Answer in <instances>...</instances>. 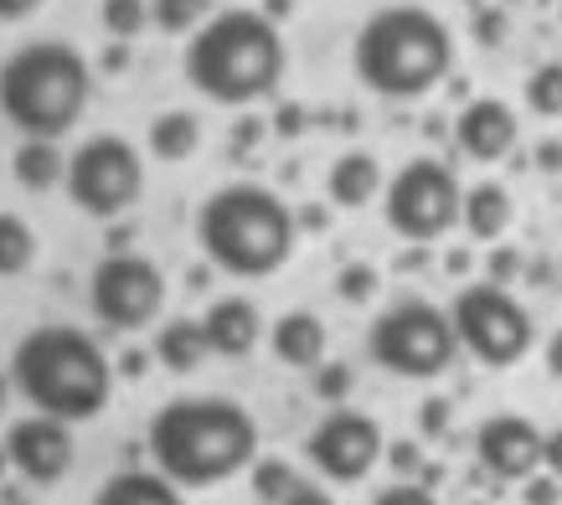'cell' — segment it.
<instances>
[{"mask_svg": "<svg viewBox=\"0 0 562 505\" xmlns=\"http://www.w3.org/2000/svg\"><path fill=\"white\" fill-rule=\"evenodd\" d=\"M120 377H145V351H124L120 356Z\"/></svg>", "mask_w": 562, "mask_h": 505, "instance_id": "cell-43", "label": "cell"}, {"mask_svg": "<svg viewBox=\"0 0 562 505\" xmlns=\"http://www.w3.org/2000/svg\"><path fill=\"white\" fill-rule=\"evenodd\" d=\"M537 166L562 170V139H542V145H537Z\"/></svg>", "mask_w": 562, "mask_h": 505, "instance_id": "cell-39", "label": "cell"}, {"mask_svg": "<svg viewBox=\"0 0 562 505\" xmlns=\"http://www.w3.org/2000/svg\"><path fill=\"white\" fill-rule=\"evenodd\" d=\"M206 325V346L212 356H248L263 340V315H258L254 300L243 294H227V300H212V310L202 315Z\"/></svg>", "mask_w": 562, "mask_h": 505, "instance_id": "cell-16", "label": "cell"}, {"mask_svg": "<svg viewBox=\"0 0 562 505\" xmlns=\"http://www.w3.org/2000/svg\"><path fill=\"white\" fill-rule=\"evenodd\" d=\"M88 310L109 330H145L166 310V273L139 252H109L88 279Z\"/></svg>", "mask_w": 562, "mask_h": 505, "instance_id": "cell-11", "label": "cell"}, {"mask_svg": "<svg viewBox=\"0 0 562 505\" xmlns=\"http://www.w3.org/2000/svg\"><path fill=\"white\" fill-rule=\"evenodd\" d=\"M454 145H460L470 160H501V155L516 150V114L501 99L464 103L460 124H454Z\"/></svg>", "mask_w": 562, "mask_h": 505, "instance_id": "cell-15", "label": "cell"}, {"mask_svg": "<svg viewBox=\"0 0 562 505\" xmlns=\"http://www.w3.org/2000/svg\"><path fill=\"white\" fill-rule=\"evenodd\" d=\"M542 464H547V474H558V480H562V428H552V434H547Z\"/></svg>", "mask_w": 562, "mask_h": 505, "instance_id": "cell-36", "label": "cell"}, {"mask_svg": "<svg viewBox=\"0 0 562 505\" xmlns=\"http://www.w3.org/2000/svg\"><path fill=\"white\" fill-rule=\"evenodd\" d=\"M387 454H392V464H397V470H413V464H418V449H413V444H392Z\"/></svg>", "mask_w": 562, "mask_h": 505, "instance_id": "cell-42", "label": "cell"}, {"mask_svg": "<svg viewBox=\"0 0 562 505\" xmlns=\"http://www.w3.org/2000/svg\"><path fill=\"white\" fill-rule=\"evenodd\" d=\"M325 191H330V202L346 206V212L367 206L376 191H382V166H376V155L346 150L341 160L330 166V176H325Z\"/></svg>", "mask_w": 562, "mask_h": 505, "instance_id": "cell-19", "label": "cell"}, {"mask_svg": "<svg viewBox=\"0 0 562 505\" xmlns=\"http://www.w3.org/2000/svg\"><path fill=\"white\" fill-rule=\"evenodd\" d=\"M93 78L72 42H26L0 63V119L26 139H63L83 119Z\"/></svg>", "mask_w": 562, "mask_h": 505, "instance_id": "cell-6", "label": "cell"}, {"mask_svg": "<svg viewBox=\"0 0 562 505\" xmlns=\"http://www.w3.org/2000/svg\"><path fill=\"white\" fill-rule=\"evenodd\" d=\"M516 269H521V258H516L512 248H495V252H491V279H495V284L516 279Z\"/></svg>", "mask_w": 562, "mask_h": 505, "instance_id": "cell-35", "label": "cell"}, {"mask_svg": "<svg viewBox=\"0 0 562 505\" xmlns=\"http://www.w3.org/2000/svg\"><path fill=\"white\" fill-rule=\"evenodd\" d=\"M336 294H341L346 304H361L376 294V269L372 263H351V269L336 273Z\"/></svg>", "mask_w": 562, "mask_h": 505, "instance_id": "cell-29", "label": "cell"}, {"mask_svg": "<svg viewBox=\"0 0 562 505\" xmlns=\"http://www.w3.org/2000/svg\"><path fill=\"white\" fill-rule=\"evenodd\" d=\"M93 505H187V495L160 470H120L99 485Z\"/></svg>", "mask_w": 562, "mask_h": 505, "instance_id": "cell-18", "label": "cell"}, {"mask_svg": "<svg viewBox=\"0 0 562 505\" xmlns=\"http://www.w3.org/2000/svg\"><path fill=\"white\" fill-rule=\"evenodd\" d=\"M145 21H150L145 0H103V32H109V36L135 42V36L145 32Z\"/></svg>", "mask_w": 562, "mask_h": 505, "instance_id": "cell-28", "label": "cell"}, {"mask_svg": "<svg viewBox=\"0 0 562 505\" xmlns=\"http://www.w3.org/2000/svg\"><path fill=\"white\" fill-rule=\"evenodd\" d=\"M325 340H330V330H325L321 315H310V310H290V315H279L269 330V346L273 356L284 361V367L294 371H315L325 361Z\"/></svg>", "mask_w": 562, "mask_h": 505, "instance_id": "cell-17", "label": "cell"}, {"mask_svg": "<svg viewBox=\"0 0 562 505\" xmlns=\"http://www.w3.org/2000/svg\"><path fill=\"white\" fill-rule=\"evenodd\" d=\"M449 321H454V336L480 367H516L521 356L531 351V315L527 304L506 294V284H470L454 294L449 304Z\"/></svg>", "mask_w": 562, "mask_h": 505, "instance_id": "cell-8", "label": "cell"}, {"mask_svg": "<svg viewBox=\"0 0 562 505\" xmlns=\"http://www.w3.org/2000/svg\"><path fill=\"white\" fill-rule=\"evenodd\" d=\"M11 170H16V181L26 186V191H47V186L68 181V160L57 155L52 139H26L16 150V160H11Z\"/></svg>", "mask_w": 562, "mask_h": 505, "instance_id": "cell-23", "label": "cell"}, {"mask_svg": "<svg viewBox=\"0 0 562 505\" xmlns=\"http://www.w3.org/2000/svg\"><path fill=\"white\" fill-rule=\"evenodd\" d=\"M443 413H449V403H424V434H443Z\"/></svg>", "mask_w": 562, "mask_h": 505, "instance_id": "cell-40", "label": "cell"}, {"mask_svg": "<svg viewBox=\"0 0 562 505\" xmlns=\"http://www.w3.org/2000/svg\"><path fill=\"white\" fill-rule=\"evenodd\" d=\"M367 351L392 377L424 382V377L449 371V361L460 351V336H454L449 310H439V304H428V300H397L372 321Z\"/></svg>", "mask_w": 562, "mask_h": 505, "instance_id": "cell-7", "label": "cell"}, {"mask_svg": "<svg viewBox=\"0 0 562 505\" xmlns=\"http://www.w3.org/2000/svg\"><path fill=\"white\" fill-rule=\"evenodd\" d=\"M206 11H212V0H155V26L160 32H171V36H187V32H196L206 21Z\"/></svg>", "mask_w": 562, "mask_h": 505, "instance_id": "cell-25", "label": "cell"}, {"mask_svg": "<svg viewBox=\"0 0 562 505\" xmlns=\"http://www.w3.org/2000/svg\"><path fill=\"white\" fill-rule=\"evenodd\" d=\"M542 356H547V371H552V377H562V325L547 336V351Z\"/></svg>", "mask_w": 562, "mask_h": 505, "instance_id": "cell-41", "label": "cell"}, {"mask_svg": "<svg viewBox=\"0 0 562 505\" xmlns=\"http://www.w3.org/2000/svg\"><path fill=\"white\" fill-rule=\"evenodd\" d=\"M5 459L21 480L32 485H57L72 470V423L52 418V413H32L5 428Z\"/></svg>", "mask_w": 562, "mask_h": 505, "instance_id": "cell-13", "label": "cell"}, {"mask_svg": "<svg viewBox=\"0 0 562 505\" xmlns=\"http://www.w3.org/2000/svg\"><path fill=\"white\" fill-rule=\"evenodd\" d=\"M206 356H212V346H206V325L202 321L176 315V321H166L160 330H155V361H160L166 371H176V377L196 371Z\"/></svg>", "mask_w": 562, "mask_h": 505, "instance_id": "cell-20", "label": "cell"}, {"mask_svg": "<svg viewBox=\"0 0 562 505\" xmlns=\"http://www.w3.org/2000/svg\"><path fill=\"white\" fill-rule=\"evenodd\" d=\"M357 83L372 88L376 99L413 103L434 93L454 68V36L424 5H382L361 21L351 42Z\"/></svg>", "mask_w": 562, "mask_h": 505, "instance_id": "cell-3", "label": "cell"}, {"mask_svg": "<svg viewBox=\"0 0 562 505\" xmlns=\"http://www.w3.org/2000/svg\"><path fill=\"white\" fill-rule=\"evenodd\" d=\"M506 32H512V16L501 11V5H485L475 16V42L480 47H501L506 42Z\"/></svg>", "mask_w": 562, "mask_h": 505, "instance_id": "cell-31", "label": "cell"}, {"mask_svg": "<svg viewBox=\"0 0 562 505\" xmlns=\"http://www.w3.org/2000/svg\"><path fill=\"white\" fill-rule=\"evenodd\" d=\"M464 212V191L454 181V170L443 160H408L387 181V197H382V217L397 237L408 243H434L443 237Z\"/></svg>", "mask_w": 562, "mask_h": 505, "instance_id": "cell-9", "label": "cell"}, {"mask_svg": "<svg viewBox=\"0 0 562 505\" xmlns=\"http://www.w3.org/2000/svg\"><path fill=\"white\" fill-rule=\"evenodd\" d=\"M47 0H0V21H26L32 11H42Z\"/></svg>", "mask_w": 562, "mask_h": 505, "instance_id": "cell-38", "label": "cell"}, {"mask_svg": "<svg viewBox=\"0 0 562 505\" xmlns=\"http://www.w3.org/2000/svg\"><path fill=\"white\" fill-rule=\"evenodd\" d=\"M527 103L531 114L558 119L562 114V63H542V68L527 78Z\"/></svg>", "mask_w": 562, "mask_h": 505, "instance_id": "cell-26", "label": "cell"}, {"mask_svg": "<svg viewBox=\"0 0 562 505\" xmlns=\"http://www.w3.org/2000/svg\"><path fill=\"white\" fill-rule=\"evenodd\" d=\"M273 130H279V135H300V130H305V109L284 103V109H279V119H273Z\"/></svg>", "mask_w": 562, "mask_h": 505, "instance_id": "cell-37", "label": "cell"}, {"mask_svg": "<svg viewBox=\"0 0 562 505\" xmlns=\"http://www.w3.org/2000/svg\"><path fill=\"white\" fill-rule=\"evenodd\" d=\"M196 248L212 269L233 279H269L294 252V212L269 186L233 181L212 191L196 212Z\"/></svg>", "mask_w": 562, "mask_h": 505, "instance_id": "cell-5", "label": "cell"}, {"mask_svg": "<svg viewBox=\"0 0 562 505\" xmlns=\"http://www.w3.org/2000/svg\"><path fill=\"white\" fill-rule=\"evenodd\" d=\"M516 206H512V191L495 181H480L464 191V212L460 222L470 227V237H480V243H491V237H501L506 227H512Z\"/></svg>", "mask_w": 562, "mask_h": 505, "instance_id": "cell-21", "label": "cell"}, {"mask_svg": "<svg viewBox=\"0 0 562 505\" xmlns=\"http://www.w3.org/2000/svg\"><path fill=\"white\" fill-rule=\"evenodd\" d=\"M11 388L63 423H93L114 397V367L78 325H36L11 351Z\"/></svg>", "mask_w": 562, "mask_h": 505, "instance_id": "cell-2", "label": "cell"}, {"mask_svg": "<svg viewBox=\"0 0 562 505\" xmlns=\"http://www.w3.org/2000/svg\"><path fill=\"white\" fill-rule=\"evenodd\" d=\"M305 454L310 464L336 480V485H357L376 470V459L387 454V438L376 428V418L357 413V407H330L305 438Z\"/></svg>", "mask_w": 562, "mask_h": 505, "instance_id": "cell-12", "label": "cell"}, {"mask_svg": "<svg viewBox=\"0 0 562 505\" xmlns=\"http://www.w3.org/2000/svg\"><path fill=\"white\" fill-rule=\"evenodd\" d=\"M145 191V166L139 150L120 135H93L83 139L68 160V197L88 217H120L139 202Z\"/></svg>", "mask_w": 562, "mask_h": 505, "instance_id": "cell-10", "label": "cell"}, {"mask_svg": "<svg viewBox=\"0 0 562 505\" xmlns=\"http://www.w3.org/2000/svg\"><path fill=\"white\" fill-rule=\"evenodd\" d=\"M150 459L181 490H206L258 459V423L233 397H176L150 418Z\"/></svg>", "mask_w": 562, "mask_h": 505, "instance_id": "cell-1", "label": "cell"}, {"mask_svg": "<svg viewBox=\"0 0 562 505\" xmlns=\"http://www.w3.org/2000/svg\"><path fill=\"white\" fill-rule=\"evenodd\" d=\"M558 474H552V480H537V474H531L527 480V505H558Z\"/></svg>", "mask_w": 562, "mask_h": 505, "instance_id": "cell-34", "label": "cell"}, {"mask_svg": "<svg viewBox=\"0 0 562 505\" xmlns=\"http://www.w3.org/2000/svg\"><path fill=\"white\" fill-rule=\"evenodd\" d=\"M542 444L547 438L537 434L531 418H521V413H495V418L480 423L475 454H480V464H485V474H495V480H521V485H527L531 474L542 470Z\"/></svg>", "mask_w": 562, "mask_h": 505, "instance_id": "cell-14", "label": "cell"}, {"mask_svg": "<svg viewBox=\"0 0 562 505\" xmlns=\"http://www.w3.org/2000/svg\"><path fill=\"white\" fill-rule=\"evenodd\" d=\"M315 392H321L325 403H341L346 392H351V367H341V361H321V367H315Z\"/></svg>", "mask_w": 562, "mask_h": 505, "instance_id": "cell-30", "label": "cell"}, {"mask_svg": "<svg viewBox=\"0 0 562 505\" xmlns=\"http://www.w3.org/2000/svg\"><path fill=\"white\" fill-rule=\"evenodd\" d=\"M187 83L222 109L269 99L284 78V36L263 11H217L187 42Z\"/></svg>", "mask_w": 562, "mask_h": 505, "instance_id": "cell-4", "label": "cell"}, {"mask_svg": "<svg viewBox=\"0 0 562 505\" xmlns=\"http://www.w3.org/2000/svg\"><path fill=\"white\" fill-rule=\"evenodd\" d=\"M372 505H439V501H434L424 485H392V490H382Z\"/></svg>", "mask_w": 562, "mask_h": 505, "instance_id": "cell-32", "label": "cell"}, {"mask_svg": "<svg viewBox=\"0 0 562 505\" xmlns=\"http://www.w3.org/2000/svg\"><path fill=\"white\" fill-rule=\"evenodd\" d=\"M196 145H202V124H196V114H187V109L155 114V124H150V155L155 160L181 166V160L196 155Z\"/></svg>", "mask_w": 562, "mask_h": 505, "instance_id": "cell-22", "label": "cell"}, {"mask_svg": "<svg viewBox=\"0 0 562 505\" xmlns=\"http://www.w3.org/2000/svg\"><path fill=\"white\" fill-rule=\"evenodd\" d=\"M279 505H336V501H330V495H325L321 485H310V480H300V485H294Z\"/></svg>", "mask_w": 562, "mask_h": 505, "instance_id": "cell-33", "label": "cell"}, {"mask_svg": "<svg viewBox=\"0 0 562 505\" xmlns=\"http://www.w3.org/2000/svg\"><path fill=\"white\" fill-rule=\"evenodd\" d=\"M32 258H36V233L16 217V212H0V279L26 273Z\"/></svg>", "mask_w": 562, "mask_h": 505, "instance_id": "cell-24", "label": "cell"}, {"mask_svg": "<svg viewBox=\"0 0 562 505\" xmlns=\"http://www.w3.org/2000/svg\"><path fill=\"white\" fill-rule=\"evenodd\" d=\"M294 485H300V474H294L284 459H254V495H258V501L279 505Z\"/></svg>", "mask_w": 562, "mask_h": 505, "instance_id": "cell-27", "label": "cell"}, {"mask_svg": "<svg viewBox=\"0 0 562 505\" xmlns=\"http://www.w3.org/2000/svg\"><path fill=\"white\" fill-rule=\"evenodd\" d=\"M5 397H11V377H0V413H5Z\"/></svg>", "mask_w": 562, "mask_h": 505, "instance_id": "cell-44", "label": "cell"}]
</instances>
